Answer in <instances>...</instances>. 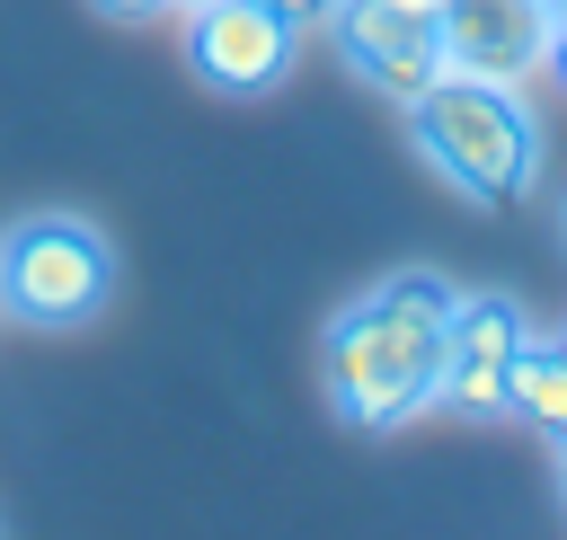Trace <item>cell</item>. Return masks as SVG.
<instances>
[{"label":"cell","instance_id":"cell-1","mask_svg":"<svg viewBox=\"0 0 567 540\" xmlns=\"http://www.w3.org/2000/svg\"><path fill=\"white\" fill-rule=\"evenodd\" d=\"M443 319H452V283L443 274H390L381 292H363L328 328V398H337V416L363 425V434H390L416 407H434L443 372H452Z\"/></svg>","mask_w":567,"mask_h":540},{"label":"cell","instance_id":"cell-2","mask_svg":"<svg viewBox=\"0 0 567 540\" xmlns=\"http://www.w3.org/2000/svg\"><path fill=\"white\" fill-rule=\"evenodd\" d=\"M408 133L425 150V168L478 204H514L532 186V159H540V133L523 115V89H496V80H434L416 106H408Z\"/></svg>","mask_w":567,"mask_h":540},{"label":"cell","instance_id":"cell-3","mask_svg":"<svg viewBox=\"0 0 567 540\" xmlns=\"http://www.w3.org/2000/svg\"><path fill=\"white\" fill-rule=\"evenodd\" d=\"M106 283H115V257H106V239H97L89 221H71V212H35V221H18V230L0 239V310L27 319V328H71V319H89V310L106 301Z\"/></svg>","mask_w":567,"mask_h":540},{"label":"cell","instance_id":"cell-4","mask_svg":"<svg viewBox=\"0 0 567 540\" xmlns=\"http://www.w3.org/2000/svg\"><path fill=\"white\" fill-rule=\"evenodd\" d=\"M549 53H558L549 0H443V18H434V62H443V80L523 89V80L549 71Z\"/></svg>","mask_w":567,"mask_h":540},{"label":"cell","instance_id":"cell-5","mask_svg":"<svg viewBox=\"0 0 567 540\" xmlns=\"http://www.w3.org/2000/svg\"><path fill=\"white\" fill-rule=\"evenodd\" d=\"M292 18L275 0H195L186 9V62L221 97H266L292 71Z\"/></svg>","mask_w":567,"mask_h":540},{"label":"cell","instance_id":"cell-6","mask_svg":"<svg viewBox=\"0 0 567 540\" xmlns=\"http://www.w3.org/2000/svg\"><path fill=\"white\" fill-rule=\"evenodd\" d=\"M328 18H337V53H346L399 115L443 80L434 27H425V18H408V9H390V0H328Z\"/></svg>","mask_w":567,"mask_h":540},{"label":"cell","instance_id":"cell-7","mask_svg":"<svg viewBox=\"0 0 567 540\" xmlns=\"http://www.w3.org/2000/svg\"><path fill=\"white\" fill-rule=\"evenodd\" d=\"M443 336H452V354H470V363H514V354L532 345V319H523L505 292H452Z\"/></svg>","mask_w":567,"mask_h":540},{"label":"cell","instance_id":"cell-8","mask_svg":"<svg viewBox=\"0 0 567 540\" xmlns=\"http://www.w3.org/2000/svg\"><path fill=\"white\" fill-rule=\"evenodd\" d=\"M505 416H532L540 434H558L567 443V345H523L514 363H505Z\"/></svg>","mask_w":567,"mask_h":540},{"label":"cell","instance_id":"cell-9","mask_svg":"<svg viewBox=\"0 0 567 540\" xmlns=\"http://www.w3.org/2000/svg\"><path fill=\"white\" fill-rule=\"evenodd\" d=\"M443 407H461V416H505V363H470V354H452V372H443Z\"/></svg>","mask_w":567,"mask_h":540},{"label":"cell","instance_id":"cell-10","mask_svg":"<svg viewBox=\"0 0 567 540\" xmlns=\"http://www.w3.org/2000/svg\"><path fill=\"white\" fill-rule=\"evenodd\" d=\"M106 18H159V9H177V0H97Z\"/></svg>","mask_w":567,"mask_h":540},{"label":"cell","instance_id":"cell-11","mask_svg":"<svg viewBox=\"0 0 567 540\" xmlns=\"http://www.w3.org/2000/svg\"><path fill=\"white\" fill-rule=\"evenodd\" d=\"M275 9H284L292 27H310V18H328V0H275Z\"/></svg>","mask_w":567,"mask_h":540},{"label":"cell","instance_id":"cell-12","mask_svg":"<svg viewBox=\"0 0 567 540\" xmlns=\"http://www.w3.org/2000/svg\"><path fill=\"white\" fill-rule=\"evenodd\" d=\"M390 9H408V18H425V27L443 18V0H390Z\"/></svg>","mask_w":567,"mask_h":540},{"label":"cell","instance_id":"cell-13","mask_svg":"<svg viewBox=\"0 0 567 540\" xmlns=\"http://www.w3.org/2000/svg\"><path fill=\"white\" fill-rule=\"evenodd\" d=\"M549 71H558V80H567V27H558V53H549Z\"/></svg>","mask_w":567,"mask_h":540},{"label":"cell","instance_id":"cell-14","mask_svg":"<svg viewBox=\"0 0 567 540\" xmlns=\"http://www.w3.org/2000/svg\"><path fill=\"white\" fill-rule=\"evenodd\" d=\"M549 18H558V27H567V0H549Z\"/></svg>","mask_w":567,"mask_h":540},{"label":"cell","instance_id":"cell-15","mask_svg":"<svg viewBox=\"0 0 567 540\" xmlns=\"http://www.w3.org/2000/svg\"><path fill=\"white\" fill-rule=\"evenodd\" d=\"M177 9H195V0H177Z\"/></svg>","mask_w":567,"mask_h":540},{"label":"cell","instance_id":"cell-16","mask_svg":"<svg viewBox=\"0 0 567 540\" xmlns=\"http://www.w3.org/2000/svg\"><path fill=\"white\" fill-rule=\"evenodd\" d=\"M558 469H567V451H558Z\"/></svg>","mask_w":567,"mask_h":540}]
</instances>
